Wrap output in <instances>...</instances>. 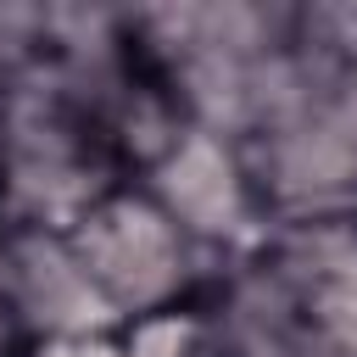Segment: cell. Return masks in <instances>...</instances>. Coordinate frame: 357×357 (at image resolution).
I'll list each match as a JSON object with an SVG mask.
<instances>
[{
	"instance_id": "1",
	"label": "cell",
	"mask_w": 357,
	"mask_h": 357,
	"mask_svg": "<svg viewBox=\"0 0 357 357\" xmlns=\"http://www.w3.org/2000/svg\"><path fill=\"white\" fill-rule=\"evenodd\" d=\"M67 245L106 312H162L184 284L190 234L145 195H100L67 223Z\"/></svg>"
},
{
	"instance_id": "2",
	"label": "cell",
	"mask_w": 357,
	"mask_h": 357,
	"mask_svg": "<svg viewBox=\"0 0 357 357\" xmlns=\"http://www.w3.org/2000/svg\"><path fill=\"white\" fill-rule=\"evenodd\" d=\"M156 206L190 234V240H223L245 223L251 184L234 162V145L206 128H184L156 162H151Z\"/></svg>"
},
{
	"instance_id": "3",
	"label": "cell",
	"mask_w": 357,
	"mask_h": 357,
	"mask_svg": "<svg viewBox=\"0 0 357 357\" xmlns=\"http://www.w3.org/2000/svg\"><path fill=\"white\" fill-rule=\"evenodd\" d=\"M33 357H128V346H112L106 335H50V340H39V351Z\"/></svg>"
}]
</instances>
